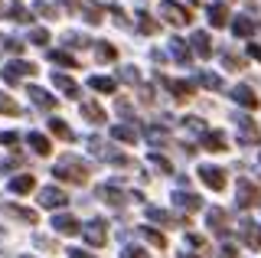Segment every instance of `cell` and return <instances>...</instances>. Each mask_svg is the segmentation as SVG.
I'll return each mask as SVG.
<instances>
[{"instance_id": "29", "label": "cell", "mask_w": 261, "mask_h": 258, "mask_svg": "<svg viewBox=\"0 0 261 258\" xmlns=\"http://www.w3.org/2000/svg\"><path fill=\"white\" fill-rule=\"evenodd\" d=\"M49 59H53L56 66H69V69H79L75 56H72V53H65V49H56V53H49Z\"/></svg>"}, {"instance_id": "6", "label": "cell", "mask_w": 261, "mask_h": 258, "mask_svg": "<svg viewBox=\"0 0 261 258\" xmlns=\"http://www.w3.org/2000/svg\"><path fill=\"white\" fill-rule=\"evenodd\" d=\"M239 206H242V209L261 206V190H258L251 180H239Z\"/></svg>"}, {"instance_id": "20", "label": "cell", "mask_w": 261, "mask_h": 258, "mask_svg": "<svg viewBox=\"0 0 261 258\" xmlns=\"http://www.w3.org/2000/svg\"><path fill=\"white\" fill-rule=\"evenodd\" d=\"M111 138L114 141H124V144H134L137 141V127L134 124H114L111 127Z\"/></svg>"}, {"instance_id": "41", "label": "cell", "mask_w": 261, "mask_h": 258, "mask_svg": "<svg viewBox=\"0 0 261 258\" xmlns=\"http://www.w3.org/2000/svg\"><path fill=\"white\" fill-rule=\"evenodd\" d=\"M118 75H121V82H127V85H141V72H137V69H121L118 72Z\"/></svg>"}, {"instance_id": "43", "label": "cell", "mask_w": 261, "mask_h": 258, "mask_svg": "<svg viewBox=\"0 0 261 258\" xmlns=\"http://www.w3.org/2000/svg\"><path fill=\"white\" fill-rule=\"evenodd\" d=\"M23 164V157L20 154H13V157H7V160H0V173H10V170H16V167Z\"/></svg>"}, {"instance_id": "26", "label": "cell", "mask_w": 261, "mask_h": 258, "mask_svg": "<svg viewBox=\"0 0 261 258\" xmlns=\"http://www.w3.org/2000/svg\"><path fill=\"white\" fill-rule=\"evenodd\" d=\"M33 187H36V180H33L30 173H23V176H13V180H10V193H30Z\"/></svg>"}, {"instance_id": "22", "label": "cell", "mask_w": 261, "mask_h": 258, "mask_svg": "<svg viewBox=\"0 0 261 258\" xmlns=\"http://www.w3.org/2000/svg\"><path fill=\"white\" fill-rule=\"evenodd\" d=\"M147 219H150V222H160V225H173L176 216L167 213V209H160V206H147Z\"/></svg>"}, {"instance_id": "32", "label": "cell", "mask_w": 261, "mask_h": 258, "mask_svg": "<svg viewBox=\"0 0 261 258\" xmlns=\"http://www.w3.org/2000/svg\"><path fill=\"white\" fill-rule=\"evenodd\" d=\"M95 88V92H105V95H111L114 92V79H108V75H92V82H88Z\"/></svg>"}, {"instance_id": "16", "label": "cell", "mask_w": 261, "mask_h": 258, "mask_svg": "<svg viewBox=\"0 0 261 258\" xmlns=\"http://www.w3.org/2000/svg\"><path fill=\"white\" fill-rule=\"evenodd\" d=\"M27 95H30V101H33V105H39V108H46V111H53L56 105H59V101L53 98V95L46 92V88H39V85H30V88H27Z\"/></svg>"}, {"instance_id": "27", "label": "cell", "mask_w": 261, "mask_h": 258, "mask_svg": "<svg viewBox=\"0 0 261 258\" xmlns=\"http://www.w3.org/2000/svg\"><path fill=\"white\" fill-rule=\"evenodd\" d=\"M251 30H255L251 17H235V20H232V33H235V36H251Z\"/></svg>"}, {"instance_id": "57", "label": "cell", "mask_w": 261, "mask_h": 258, "mask_svg": "<svg viewBox=\"0 0 261 258\" xmlns=\"http://www.w3.org/2000/svg\"><path fill=\"white\" fill-rule=\"evenodd\" d=\"M23 258H33V255H23Z\"/></svg>"}, {"instance_id": "55", "label": "cell", "mask_w": 261, "mask_h": 258, "mask_svg": "<svg viewBox=\"0 0 261 258\" xmlns=\"http://www.w3.org/2000/svg\"><path fill=\"white\" fill-rule=\"evenodd\" d=\"M59 4H62V7H69V10H75V7H79V0H59Z\"/></svg>"}, {"instance_id": "4", "label": "cell", "mask_w": 261, "mask_h": 258, "mask_svg": "<svg viewBox=\"0 0 261 258\" xmlns=\"http://www.w3.org/2000/svg\"><path fill=\"white\" fill-rule=\"evenodd\" d=\"M235 124H239V144H245V147L255 144V147H258V144H261V127L255 124V121L239 115V118H235Z\"/></svg>"}, {"instance_id": "19", "label": "cell", "mask_w": 261, "mask_h": 258, "mask_svg": "<svg viewBox=\"0 0 261 258\" xmlns=\"http://www.w3.org/2000/svg\"><path fill=\"white\" fill-rule=\"evenodd\" d=\"M167 88H170V95H176L179 101L193 98V92H196V85H193V82H173V79H167Z\"/></svg>"}, {"instance_id": "11", "label": "cell", "mask_w": 261, "mask_h": 258, "mask_svg": "<svg viewBox=\"0 0 261 258\" xmlns=\"http://www.w3.org/2000/svg\"><path fill=\"white\" fill-rule=\"evenodd\" d=\"M206 225L216 232V236H225V232H228V213H225L222 206H212L209 213H206Z\"/></svg>"}, {"instance_id": "2", "label": "cell", "mask_w": 261, "mask_h": 258, "mask_svg": "<svg viewBox=\"0 0 261 258\" xmlns=\"http://www.w3.org/2000/svg\"><path fill=\"white\" fill-rule=\"evenodd\" d=\"M160 17L167 23H173V27H190V23H193L190 10L179 7V4H173V0H160Z\"/></svg>"}, {"instance_id": "13", "label": "cell", "mask_w": 261, "mask_h": 258, "mask_svg": "<svg viewBox=\"0 0 261 258\" xmlns=\"http://www.w3.org/2000/svg\"><path fill=\"white\" fill-rule=\"evenodd\" d=\"M239 236H242V242H245L248 248H258V245H261V225L251 222V219H242V222H239Z\"/></svg>"}, {"instance_id": "12", "label": "cell", "mask_w": 261, "mask_h": 258, "mask_svg": "<svg viewBox=\"0 0 261 258\" xmlns=\"http://www.w3.org/2000/svg\"><path fill=\"white\" fill-rule=\"evenodd\" d=\"M95 196H98V199H105L108 206H124V190L118 187V180H114V183H105V187H98V190H95Z\"/></svg>"}, {"instance_id": "7", "label": "cell", "mask_w": 261, "mask_h": 258, "mask_svg": "<svg viewBox=\"0 0 261 258\" xmlns=\"http://www.w3.org/2000/svg\"><path fill=\"white\" fill-rule=\"evenodd\" d=\"M199 180L206 183L209 190H225V170H222V167L202 164V167H199Z\"/></svg>"}, {"instance_id": "51", "label": "cell", "mask_w": 261, "mask_h": 258, "mask_svg": "<svg viewBox=\"0 0 261 258\" xmlns=\"http://www.w3.org/2000/svg\"><path fill=\"white\" fill-rule=\"evenodd\" d=\"M33 245H36V248H56L53 239H46V236H33Z\"/></svg>"}, {"instance_id": "23", "label": "cell", "mask_w": 261, "mask_h": 258, "mask_svg": "<svg viewBox=\"0 0 261 258\" xmlns=\"http://www.w3.org/2000/svg\"><path fill=\"white\" fill-rule=\"evenodd\" d=\"M82 115L92 121V124H101V121H105V108L95 105V101H82Z\"/></svg>"}, {"instance_id": "50", "label": "cell", "mask_w": 261, "mask_h": 258, "mask_svg": "<svg viewBox=\"0 0 261 258\" xmlns=\"http://www.w3.org/2000/svg\"><path fill=\"white\" fill-rule=\"evenodd\" d=\"M222 62H225V66H228V69H232V72H239V69H242V62H239V59H235V56H232V53H222Z\"/></svg>"}, {"instance_id": "39", "label": "cell", "mask_w": 261, "mask_h": 258, "mask_svg": "<svg viewBox=\"0 0 261 258\" xmlns=\"http://www.w3.org/2000/svg\"><path fill=\"white\" fill-rule=\"evenodd\" d=\"M65 46H75V49H85V46H92V39L82 36V33H65Z\"/></svg>"}, {"instance_id": "9", "label": "cell", "mask_w": 261, "mask_h": 258, "mask_svg": "<svg viewBox=\"0 0 261 258\" xmlns=\"http://www.w3.org/2000/svg\"><path fill=\"white\" fill-rule=\"evenodd\" d=\"M53 229L59 232V236H79V232H82V222L72 213H59V216H53Z\"/></svg>"}, {"instance_id": "30", "label": "cell", "mask_w": 261, "mask_h": 258, "mask_svg": "<svg viewBox=\"0 0 261 258\" xmlns=\"http://www.w3.org/2000/svg\"><path fill=\"white\" fill-rule=\"evenodd\" d=\"M225 20H228V10L222 4H212L209 7V23H212V27H225Z\"/></svg>"}, {"instance_id": "48", "label": "cell", "mask_w": 261, "mask_h": 258, "mask_svg": "<svg viewBox=\"0 0 261 258\" xmlns=\"http://www.w3.org/2000/svg\"><path fill=\"white\" fill-rule=\"evenodd\" d=\"M30 39H33L36 46H46V43H49V30H33Z\"/></svg>"}, {"instance_id": "47", "label": "cell", "mask_w": 261, "mask_h": 258, "mask_svg": "<svg viewBox=\"0 0 261 258\" xmlns=\"http://www.w3.org/2000/svg\"><path fill=\"white\" fill-rule=\"evenodd\" d=\"M4 49L13 53V56H20V53H23V43H20V39H13V36H7V39H4Z\"/></svg>"}, {"instance_id": "8", "label": "cell", "mask_w": 261, "mask_h": 258, "mask_svg": "<svg viewBox=\"0 0 261 258\" xmlns=\"http://www.w3.org/2000/svg\"><path fill=\"white\" fill-rule=\"evenodd\" d=\"M228 98H232L235 105H242V108H251V111H255L258 108V95H255V88H251V85H235L232 88V92H228Z\"/></svg>"}, {"instance_id": "56", "label": "cell", "mask_w": 261, "mask_h": 258, "mask_svg": "<svg viewBox=\"0 0 261 258\" xmlns=\"http://www.w3.org/2000/svg\"><path fill=\"white\" fill-rule=\"evenodd\" d=\"M179 258H199V255H193V252H179Z\"/></svg>"}, {"instance_id": "33", "label": "cell", "mask_w": 261, "mask_h": 258, "mask_svg": "<svg viewBox=\"0 0 261 258\" xmlns=\"http://www.w3.org/2000/svg\"><path fill=\"white\" fill-rule=\"evenodd\" d=\"M137 17H141V20H137V27H141V33H147V36H153V33H160V23L157 20H150V17H147V13L141 10V13H137Z\"/></svg>"}, {"instance_id": "34", "label": "cell", "mask_w": 261, "mask_h": 258, "mask_svg": "<svg viewBox=\"0 0 261 258\" xmlns=\"http://www.w3.org/2000/svg\"><path fill=\"white\" fill-rule=\"evenodd\" d=\"M147 141L150 144H167V131L160 124H147Z\"/></svg>"}, {"instance_id": "31", "label": "cell", "mask_w": 261, "mask_h": 258, "mask_svg": "<svg viewBox=\"0 0 261 258\" xmlns=\"http://www.w3.org/2000/svg\"><path fill=\"white\" fill-rule=\"evenodd\" d=\"M7 216H13V219H20V222H36V213L33 209H23V206H7Z\"/></svg>"}, {"instance_id": "44", "label": "cell", "mask_w": 261, "mask_h": 258, "mask_svg": "<svg viewBox=\"0 0 261 258\" xmlns=\"http://www.w3.org/2000/svg\"><path fill=\"white\" fill-rule=\"evenodd\" d=\"M186 245L202 252V248H206V236H199V232H186Z\"/></svg>"}, {"instance_id": "35", "label": "cell", "mask_w": 261, "mask_h": 258, "mask_svg": "<svg viewBox=\"0 0 261 258\" xmlns=\"http://www.w3.org/2000/svg\"><path fill=\"white\" fill-rule=\"evenodd\" d=\"M0 115H20V105H16L10 95L0 92Z\"/></svg>"}, {"instance_id": "5", "label": "cell", "mask_w": 261, "mask_h": 258, "mask_svg": "<svg viewBox=\"0 0 261 258\" xmlns=\"http://www.w3.org/2000/svg\"><path fill=\"white\" fill-rule=\"evenodd\" d=\"M105 219H92L88 225H82V236L88 239V245H95V248H101L105 242H108V229H105Z\"/></svg>"}, {"instance_id": "21", "label": "cell", "mask_w": 261, "mask_h": 258, "mask_svg": "<svg viewBox=\"0 0 261 258\" xmlns=\"http://www.w3.org/2000/svg\"><path fill=\"white\" fill-rule=\"evenodd\" d=\"M170 56H173V59L179 62V66H190V49H186V43L183 39H170Z\"/></svg>"}, {"instance_id": "18", "label": "cell", "mask_w": 261, "mask_h": 258, "mask_svg": "<svg viewBox=\"0 0 261 258\" xmlns=\"http://www.w3.org/2000/svg\"><path fill=\"white\" fill-rule=\"evenodd\" d=\"M27 141H30V147L36 150L39 157H46L49 150H53V144H49V138H46V134H39V131H30V134H27Z\"/></svg>"}, {"instance_id": "17", "label": "cell", "mask_w": 261, "mask_h": 258, "mask_svg": "<svg viewBox=\"0 0 261 258\" xmlns=\"http://www.w3.org/2000/svg\"><path fill=\"white\" fill-rule=\"evenodd\" d=\"M190 43H193V53H199L202 59H209V56H212V39H209V33H202V30H196Z\"/></svg>"}, {"instance_id": "28", "label": "cell", "mask_w": 261, "mask_h": 258, "mask_svg": "<svg viewBox=\"0 0 261 258\" xmlns=\"http://www.w3.org/2000/svg\"><path fill=\"white\" fill-rule=\"evenodd\" d=\"M199 85L209 88V92H222V79L216 72H199Z\"/></svg>"}, {"instance_id": "53", "label": "cell", "mask_w": 261, "mask_h": 258, "mask_svg": "<svg viewBox=\"0 0 261 258\" xmlns=\"http://www.w3.org/2000/svg\"><path fill=\"white\" fill-rule=\"evenodd\" d=\"M219 258H239V255H235L232 245H222V248H219Z\"/></svg>"}, {"instance_id": "3", "label": "cell", "mask_w": 261, "mask_h": 258, "mask_svg": "<svg viewBox=\"0 0 261 258\" xmlns=\"http://www.w3.org/2000/svg\"><path fill=\"white\" fill-rule=\"evenodd\" d=\"M36 66L33 62H27V59H13V62H7L4 66V82L7 85H16L20 79H27V75H36Z\"/></svg>"}, {"instance_id": "24", "label": "cell", "mask_w": 261, "mask_h": 258, "mask_svg": "<svg viewBox=\"0 0 261 258\" xmlns=\"http://www.w3.org/2000/svg\"><path fill=\"white\" fill-rule=\"evenodd\" d=\"M53 82H56V88H62V92L69 95V98H79V85L72 82L69 75H62V72H56V75H53Z\"/></svg>"}, {"instance_id": "1", "label": "cell", "mask_w": 261, "mask_h": 258, "mask_svg": "<svg viewBox=\"0 0 261 258\" xmlns=\"http://www.w3.org/2000/svg\"><path fill=\"white\" fill-rule=\"evenodd\" d=\"M88 164L85 160H79V157H72V154H65L59 164L53 167V176L56 180H69V183H85L88 180Z\"/></svg>"}, {"instance_id": "37", "label": "cell", "mask_w": 261, "mask_h": 258, "mask_svg": "<svg viewBox=\"0 0 261 258\" xmlns=\"http://www.w3.org/2000/svg\"><path fill=\"white\" fill-rule=\"evenodd\" d=\"M141 236H144L147 242H150V245H157V248H167V239H163L157 229H147V225H144V229H141Z\"/></svg>"}, {"instance_id": "49", "label": "cell", "mask_w": 261, "mask_h": 258, "mask_svg": "<svg viewBox=\"0 0 261 258\" xmlns=\"http://www.w3.org/2000/svg\"><path fill=\"white\" fill-rule=\"evenodd\" d=\"M0 144L13 147V144H20V134H16V131H4V134H0Z\"/></svg>"}, {"instance_id": "10", "label": "cell", "mask_w": 261, "mask_h": 258, "mask_svg": "<svg viewBox=\"0 0 261 258\" xmlns=\"http://www.w3.org/2000/svg\"><path fill=\"white\" fill-rule=\"evenodd\" d=\"M39 203H43L46 209H59V206L69 203V193L59 190V187H43L39 190Z\"/></svg>"}, {"instance_id": "25", "label": "cell", "mask_w": 261, "mask_h": 258, "mask_svg": "<svg viewBox=\"0 0 261 258\" xmlns=\"http://www.w3.org/2000/svg\"><path fill=\"white\" fill-rule=\"evenodd\" d=\"M49 127H53V134H56V138H62V141H75V131H72V127L65 124V121L53 118V121H49Z\"/></svg>"}, {"instance_id": "45", "label": "cell", "mask_w": 261, "mask_h": 258, "mask_svg": "<svg viewBox=\"0 0 261 258\" xmlns=\"http://www.w3.org/2000/svg\"><path fill=\"white\" fill-rule=\"evenodd\" d=\"M33 10L39 13V17H46V20H53L56 17V10H53V4H43V0H36V7H33Z\"/></svg>"}, {"instance_id": "15", "label": "cell", "mask_w": 261, "mask_h": 258, "mask_svg": "<svg viewBox=\"0 0 261 258\" xmlns=\"http://www.w3.org/2000/svg\"><path fill=\"white\" fill-rule=\"evenodd\" d=\"M173 206L183 209V213H196V209L202 206V199L196 196V193H190V190H176L173 193Z\"/></svg>"}, {"instance_id": "52", "label": "cell", "mask_w": 261, "mask_h": 258, "mask_svg": "<svg viewBox=\"0 0 261 258\" xmlns=\"http://www.w3.org/2000/svg\"><path fill=\"white\" fill-rule=\"evenodd\" d=\"M69 258H95V255L85 252V248H69Z\"/></svg>"}, {"instance_id": "46", "label": "cell", "mask_w": 261, "mask_h": 258, "mask_svg": "<svg viewBox=\"0 0 261 258\" xmlns=\"http://www.w3.org/2000/svg\"><path fill=\"white\" fill-rule=\"evenodd\" d=\"M121 258H150L144 252V248H137V245H127V248H121Z\"/></svg>"}, {"instance_id": "54", "label": "cell", "mask_w": 261, "mask_h": 258, "mask_svg": "<svg viewBox=\"0 0 261 258\" xmlns=\"http://www.w3.org/2000/svg\"><path fill=\"white\" fill-rule=\"evenodd\" d=\"M248 56H251V59H258V62H261V46H255V43H248Z\"/></svg>"}, {"instance_id": "14", "label": "cell", "mask_w": 261, "mask_h": 258, "mask_svg": "<svg viewBox=\"0 0 261 258\" xmlns=\"http://www.w3.org/2000/svg\"><path fill=\"white\" fill-rule=\"evenodd\" d=\"M202 147L212 150V154H222V150H228V138H225V131H202Z\"/></svg>"}, {"instance_id": "36", "label": "cell", "mask_w": 261, "mask_h": 258, "mask_svg": "<svg viewBox=\"0 0 261 258\" xmlns=\"http://www.w3.org/2000/svg\"><path fill=\"white\" fill-rule=\"evenodd\" d=\"M82 10H85V20H88V23H95V27L101 23V13H105V7H98V4H85Z\"/></svg>"}, {"instance_id": "38", "label": "cell", "mask_w": 261, "mask_h": 258, "mask_svg": "<svg viewBox=\"0 0 261 258\" xmlns=\"http://www.w3.org/2000/svg\"><path fill=\"white\" fill-rule=\"evenodd\" d=\"M147 164H153L157 170H163V173H173V164H170L167 157H160V154H147Z\"/></svg>"}, {"instance_id": "42", "label": "cell", "mask_w": 261, "mask_h": 258, "mask_svg": "<svg viewBox=\"0 0 261 258\" xmlns=\"http://www.w3.org/2000/svg\"><path fill=\"white\" fill-rule=\"evenodd\" d=\"M7 20H16V23H30V13L23 10L20 4H13V7H10V13H7Z\"/></svg>"}, {"instance_id": "40", "label": "cell", "mask_w": 261, "mask_h": 258, "mask_svg": "<svg viewBox=\"0 0 261 258\" xmlns=\"http://www.w3.org/2000/svg\"><path fill=\"white\" fill-rule=\"evenodd\" d=\"M95 56H98L101 62H108V59H114V56H118V49H114L111 43H98V46H95Z\"/></svg>"}]
</instances>
